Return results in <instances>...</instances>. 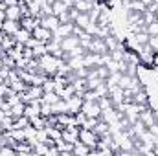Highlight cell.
I'll use <instances>...</instances> for the list:
<instances>
[{
  "mask_svg": "<svg viewBox=\"0 0 158 156\" xmlns=\"http://www.w3.org/2000/svg\"><path fill=\"white\" fill-rule=\"evenodd\" d=\"M24 109H26V103L24 101H20V103H17V105H13L11 107V117H20L24 116Z\"/></svg>",
  "mask_w": 158,
  "mask_h": 156,
  "instance_id": "7402d4cb",
  "label": "cell"
},
{
  "mask_svg": "<svg viewBox=\"0 0 158 156\" xmlns=\"http://www.w3.org/2000/svg\"><path fill=\"white\" fill-rule=\"evenodd\" d=\"M6 18L9 20H20L22 18V11H20V6H7L6 7Z\"/></svg>",
  "mask_w": 158,
  "mask_h": 156,
  "instance_id": "4fadbf2b",
  "label": "cell"
},
{
  "mask_svg": "<svg viewBox=\"0 0 158 156\" xmlns=\"http://www.w3.org/2000/svg\"><path fill=\"white\" fill-rule=\"evenodd\" d=\"M4 4H6V7H7V6H17L19 0H4Z\"/></svg>",
  "mask_w": 158,
  "mask_h": 156,
  "instance_id": "f1b7e54d",
  "label": "cell"
},
{
  "mask_svg": "<svg viewBox=\"0 0 158 156\" xmlns=\"http://www.w3.org/2000/svg\"><path fill=\"white\" fill-rule=\"evenodd\" d=\"M59 24H61V20H59L57 15H46V17L40 18V26H44V28H48L52 31H55L59 28Z\"/></svg>",
  "mask_w": 158,
  "mask_h": 156,
  "instance_id": "30bf717a",
  "label": "cell"
},
{
  "mask_svg": "<svg viewBox=\"0 0 158 156\" xmlns=\"http://www.w3.org/2000/svg\"><path fill=\"white\" fill-rule=\"evenodd\" d=\"M6 20V9H0V24Z\"/></svg>",
  "mask_w": 158,
  "mask_h": 156,
  "instance_id": "4dcf8cb0",
  "label": "cell"
},
{
  "mask_svg": "<svg viewBox=\"0 0 158 156\" xmlns=\"http://www.w3.org/2000/svg\"><path fill=\"white\" fill-rule=\"evenodd\" d=\"M88 51H92V53H99V55H105V53H109V46H107L105 39H101V37H94L92 42L88 44Z\"/></svg>",
  "mask_w": 158,
  "mask_h": 156,
  "instance_id": "277c9868",
  "label": "cell"
},
{
  "mask_svg": "<svg viewBox=\"0 0 158 156\" xmlns=\"http://www.w3.org/2000/svg\"><path fill=\"white\" fill-rule=\"evenodd\" d=\"M30 123H31L35 129H44V127H46V117L44 116H35V117L30 119Z\"/></svg>",
  "mask_w": 158,
  "mask_h": 156,
  "instance_id": "cb8c5ba5",
  "label": "cell"
},
{
  "mask_svg": "<svg viewBox=\"0 0 158 156\" xmlns=\"http://www.w3.org/2000/svg\"><path fill=\"white\" fill-rule=\"evenodd\" d=\"M4 132H6V130H4V127H2V125H0V136H2V134H4Z\"/></svg>",
  "mask_w": 158,
  "mask_h": 156,
  "instance_id": "d6a6232c",
  "label": "cell"
},
{
  "mask_svg": "<svg viewBox=\"0 0 158 156\" xmlns=\"http://www.w3.org/2000/svg\"><path fill=\"white\" fill-rule=\"evenodd\" d=\"M46 130H48V136L53 140V142H57V140H61V129H57V127H46Z\"/></svg>",
  "mask_w": 158,
  "mask_h": 156,
  "instance_id": "d4e9b609",
  "label": "cell"
},
{
  "mask_svg": "<svg viewBox=\"0 0 158 156\" xmlns=\"http://www.w3.org/2000/svg\"><path fill=\"white\" fill-rule=\"evenodd\" d=\"M15 39H17V42H22V44H26L28 40L31 39V31L20 26V28H19V31L15 33Z\"/></svg>",
  "mask_w": 158,
  "mask_h": 156,
  "instance_id": "d6986e66",
  "label": "cell"
},
{
  "mask_svg": "<svg viewBox=\"0 0 158 156\" xmlns=\"http://www.w3.org/2000/svg\"><path fill=\"white\" fill-rule=\"evenodd\" d=\"M66 9H68V6H66L64 2H61V0H53V2H52V13H53V15L59 17V15L64 13Z\"/></svg>",
  "mask_w": 158,
  "mask_h": 156,
  "instance_id": "44dd1931",
  "label": "cell"
},
{
  "mask_svg": "<svg viewBox=\"0 0 158 156\" xmlns=\"http://www.w3.org/2000/svg\"><path fill=\"white\" fill-rule=\"evenodd\" d=\"M79 142H83V143L88 145L90 149H96V147H98V142H99V136L96 134L94 129H85V127H81V129H79Z\"/></svg>",
  "mask_w": 158,
  "mask_h": 156,
  "instance_id": "6da1fadb",
  "label": "cell"
},
{
  "mask_svg": "<svg viewBox=\"0 0 158 156\" xmlns=\"http://www.w3.org/2000/svg\"><path fill=\"white\" fill-rule=\"evenodd\" d=\"M77 46H79V37L74 35V33L61 39V48H63V51H72V50L77 48Z\"/></svg>",
  "mask_w": 158,
  "mask_h": 156,
  "instance_id": "ba28073f",
  "label": "cell"
},
{
  "mask_svg": "<svg viewBox=\"0 0 158 156\" xmlns=\"http://www.w3.org/2000/svg\"><path fill=\"white\" fill-rule=\"evenodd\" d=\"M66 105H68V112L70 114H77L81 110V105H83V96L74 94L70 99H66Z\"/></svg>",
  "mask_w": 158,
  "mask_h": 156,
  "instance_id": "9c48e42d",
  "label": "cell"
},
{
  "mask_svg": "<svg viewBox=\"0 0 158 156\" xmlns=\"http://www.w3.org/2000/svg\"><path fill=\"white\" fill-rule=\"evenodd\" d=\"M149 44H151V48L155 51H158V35H151L149 37Z\"/></svg>",
  "mask_w": 158,
  "mask_h": 156,
  "instance_id": "83f0119b",
  "label": "cell"
},
{
  "mask_svg": "<svg viewBox=\"0 0 158 156\" xmlns=\"http://www.w3.org/2000/svg\"><path fill=\"white\" fill-rule=\"evenodd\" d=\"M19 28H20V20H9V18H6L2 22V33L4 35H13L15 37V33L19 31Z\"/></svg>",
  "mask_w": 158,
  "mask_h": 156,
  "instance_id": "52a82bcc",
  "label": "cell"
},
{
  "mask_svg": "<svg viewBox=\"0 0 158 156\" xmlns=\"http://www.w3.org/2000/svg\"><path fill=\"white\" fill-rule=\"evenodd\" d=\"M42 88H44V92H52V90H55V79L48 76V77L42 81Z\"/></svg>",
  "mask_w": 158,
  "mask_h": 156,
  "instance_id": "484cf974",
  "label": "cell"
},
{
  "mask_svg": "<svg viewBox=\"0 0 158 156\" xmlns=\"http://www.w3.org/2000/svg\"><path fill=\"white\" fill-rule=\"evenodd\" d=\"M153 66H158V51L153 53Z\"/></svg>",
  "mask_w": 158,
  "mask_h": 156,
  "instance_id": "f546056e",
  "label": "cell"
},
{
  "mask_svg": "<svg viewBox=\"0 0 158 156\" xmlns=\"http://www.w3.org/2000/svg\"><path fill=\"white\" fill-rule=\"evenodd\" d=\"M149 33L147 31H140V33H134L132 35V44H134V51H136V46H142V44H147L149 42Z\"/></svg>",
  "mask_w": 158,
  "mask_h": 156,
  "instance_id": "9a60e30c",
  "label": "cell"
},
{
  "mask_svg": "<svg viewBox=\"0 0 158 156\" xmlns=\"http://www.w3.org/2000/svg\"><path fill=\"white\" fill-rule=\"evenodd\" d=\"M138 117L145 123V127H151L153 123H158V116H156V112L151 109V105H149V107H145V109L140 112V116H138Z\"/></svg>",
  "mask_w": 158,
  "mask_h": 156,
  "instance_id": "8992f818",
  "label": "cell"
},
{
  "mask_svg": "<svg viewBox=\"0 0 158 156\" xmlns=\"http://www.w3.org/2000/svg\"><path fill=\"white\" fill-rule=\"evenodd\" d=\"M15 44H17V39H15L13 35H4V33H2V40H0V48H2L4 51H7V50L15 48Z\"/></svg>",
  "mask_w": 158,
  "mask_h": 156,
  "instance_id": "2e32d148",
  "label": "cell"
},
{
  "mask_svg": "<svg viewBox=\"0 0 158 156\" xmlns=\"http://www.w3.org/2000/svg\"><path fill=\"white\" fill-rule=\"evenodd\" d=\"M79 125H70V127H64L63 132H61V138L68 143H76L79 140Z\"/></svg>",
  "mask_w": 158,
  "mask_h": 156,
  "instance_id": "5b68a950",
  "label": "cell"
},
{
  "mask_svg": "<svg viewBox=\"0 0 158 156\" xmlns=\"http://www.w3.org/2000/svg\"><path fill=\"white\" fill-rule=\"evenodd\" d=\"M6 117H7V112H6V110H2V109H0V121H4V119H6Z\"/></svg>",
  "mask_w": 158,
  "mask_h": 156,
  "instance_id": "1f68e13d",
  "label": "cell"
},
{
  "mask_svg": "<svg viewBox=\"0 0 158 156\" xmlns=\"http://www.w3.org/2000/svg\"><path fill=\"white\" fill-rule=\"evenodd\" d=\"M92 20H90V15L88 13H77V17H76V20H74V24L79 26V28H83V30H86V26L90 24Z\"/></svg>",
  "mask_w": 158,
  "mask_h": 156,
  "instance_id": "ac0fdd59",
  "label": "cell"
},
{
  "mask_svg": "<svg viewBox=\"0 0 158 156\" xmlns=\"http://www.w3.org/2000/svg\"><path fill=\"white\" fill-rule=\"evenodd\" d=\"M98 121H99V117H86L81 127H85V129H94V127L98 125Z\"/></svg>",
  "mask_w": 158,
  "mask_h": 156,
  "instance_id": "4316f807",
  "label": "cell"
},
{
  "mask_svg": "<svg viewBox=\"0 0 158 156\" xmlns=\"http://www.w3.org/2000/svg\"><path fill=\"white\" fill-rule=\"evenodd\" d=\"M7 84H9V86H11L15 92H26V88H28V84H26V83L20 79V76H19V77H15V79H11Z\"/></svg>",
  "mask_w": 158,
  "mask_h": 156,
  "instance_id": "ffe728a7",
  "label": "cell"
},
{
  "mask_svg": "<svg viewBox=\"0 0 158 156\" xmlns=\"http://www.w3.org/2000/svg\"><path fill=\"white\" fill-rule=\"evenodd\" d=\"M81 112L86 117H101V107L98 101H88V99H83V105H81Z\"/></svg>",
  "mask_w": 158,
  "mask_h": 156,
  "instance_id": "7a4b0ae2",
  "label": "cell"
},
{
  "mask_svg": "<svg viewBox=\"0 0 158 156\" xmlns=\"http://www.w3.org/2000/svg\"><path fill=\"white\" fill-rule=\"evenodd\" d=\"M74 33V22H64V24H59V28L53 31V35H57V37H68V35H72Z\"/></svg>",
  "mask_w": 158,
  "mask_h": 156,
  "instance_id": "7c38bea8",
  "label": "cell"
},
{
  "mask_svg": "<svg viewBox=\"0 0 158 156\" xmlns=\"http://www.w3.org/2000/svg\"><path fill=\"white\" fill-rule=\"evenodd\" d=\"M24 116H28L30 119L35 116H40V101H30V103H26Z\"/></svg>",
  "mask_w": 158,
  "mask_h": 156,
  "instance_id": "8fae6325",
  "label": "cell"
},
{
  "mask_svg": "<svg viewBox=\"0 0 158 156\" xmlns=\"http://www.w3.org/2000/svg\"><path fill=\"white\" fill-rule=\"evenodd\" d=\"M19 2H26V0H19Z\"/></svg>",
  "mask_w": 158,
  "mask_h": 156,
  "instance_id": "836d02e7",
  "label": "cell"
},
{
  "mask_svg": "<svg viewBox=\"0 0 158 156\" xmlns=\"http://www.w3.org/2000/svg\"><path fill=\"white\" fill-rule=\"evenodd\" d=\"M92 153V149L88 147V145H85L83 142H76L74 143V151H72V154L74 156H86V154H90Z\"/></svg>",
  "mask_w": 158,
  "mask_h": 156,
  "instance_id": "5bb4252c",
  "label": "cell"
},
{
  "mask_svg": "<svg viewBox=\"0 0 158 156\" xmlns=\"http://www.w3.org/2000/svg\"><path fill=\"white\" fill-rule=\"evenodd\" d=\"M52 110H53V114H63V112H68V105L64 99H59L57 103L52 105Z\"/></svg>",
  "mask_w": 158,
  "mask_h": 156,
  "instance_id": "603a6c76",
  "label": "cell"
},
{
  "mask_svg": "<svg viewBox=\"0 0 158 156\" xmlns=\"http://www.w3.org/2000/svg\"><path fill=\"white\" fill-rule=\"evenodd\" d=\"M31 37H35L39 42L46 44V42H50V40L53 39V31L39 24V26H35V28H33V31H31Z\"/></svg>",
  "mask_w": 158,
  "mask_h": 156,
  "instance_id": "3957f363",
  "label": "cell"
},
{
  "mask_svg": "<svg viewBox=\"0 0 158 156\" xmlns=\"http://www.w3.org/2000/svg\"><path fill=\"white\" fill-rule=\"evenodd\" d=\"M61 99V96L55 92V90H52V92H44V96L40 97V103H48V105H53V103H57Z\"/></svg>",
  "mask_w": 158,
  "mask_h": 156,
  "instance_id": "e0dca14e",
  "label": "cell"
}]
</instances>
